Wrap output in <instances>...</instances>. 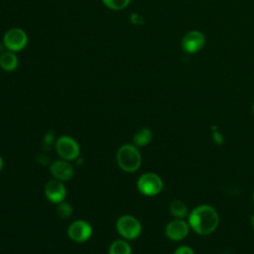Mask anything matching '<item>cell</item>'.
Here are the masks:
<instances>
[{
    "label": "cell",
    "instance_id": "1",
    "mask_svg": "<svg viewBox=\"0 0 254 254\" xmlns=\"http://www.w3.org/2000/svg\"><path fill=\"white\" fill-rule=\"evenodd\" d=\"M219 217L216 210L206 204L196 206L189 215V225L197 234L207 235L218 226Z\"/></svg>",
    "mask_w": 254,
    "mask_h": 254
},
{
    "label": "cell",
    "instance_id": "2",
    "mask_svg": "<svg viewBox=\"0 0 254 254\" xmlns=\"http://www.w3.org/2000/svg\"><path fill=\"white\" fill-rule=\"evenodd\" d=\"M119 167L125 172H135L141 165V155L138 149L130 144L123 145L117 152Z\"/></svg>",
    "mask_w": 254,
    "mask_h": 254
},
{
    "label": "cell",
    "instance_id": "3",
    "mask_svg": "<svg viewBox=\"0 0 254 254\" xmlns=\"http://www.w3.org/2000/svg\"><path fill=\"white\" fill-rule=\"evenodd\" d=\"M3 44L8 51L20 52L28 44L27 34L20 28L9 29L3 37Z\"/></svg>",
    "mask_w": 254,
    "mask_h": 254
},
{
    "label": "cell",
    "instance_id": "4",
    "mask_svg": "<svg viewBox=\"0 0 254 254\" xmlns=\"http://www.w3.org/2000/svg\"><path fill=\"white\" fill-rule=\"evenodd\" d=\"M119 234L126 239H135L141 234V223L131 215H123L118 218L116 223Z\"/></svg>",
    "mask_w": 254,
    "mask_h": 254
},
{
    "label": "cell",
    "instance_id": "5",
    "mask_svg": "<svg viewBox=\"0 0 254 254\" xmlns=\"http://www.w3.org/2000/svg\"><path fill=\"white\" fill-rule=\"evenodd\" d=\"M138 190L145 195H156L163 189L161 178L153 173H147L140 177L137 183Z\"/></svg>",
    "mask_w": 254,
    "mask_h": 254
},
{
    "label": "cell",
    "instance_id": "6",
    "mask_svg": "<svg viewBox=\"0 0 254 254\" xmlns=\"http://www.w3.org/2000/svg\"><path fill=\"white\" fill-rule=\"evenodd\" d=\"M59 155L67 161L75 160L79 155V146L77 142L69 136H62L56 143Z\"/></svg>",
    "mask_w": 254,
    "mask_h": 254
},
{
    "label": "cell",
    "instance_id": "7",
    "mask_svg": "<svg viewBox=\"0 0 254 254\" xmlns=\"http://www.w3.org/2000/svg\"><path fill=\"white\" fill-rule=\"evenodd\" d=\"M182 49L187 54H195L199 52L205 45L204 35L197 31H189L182 39Z\"/></svg>",
    "mask_w": 254,
    "mask_h": 254
},
{
    "label": "cell",
    "instance_id": "8",
    "mask_svg": "<svg viewBox=\"0 0 254 254\" xmlns=\"http://www.w3.org/2000/svg\"><path fill=\"white\" fill-rule=\"evenodd\" d=\"M92 228L90 224L83 220L73 221L67 230L68 236L75 242H84L91 236Z\"/></svg>",
    "mask_w": 254,
    "mask_h": 254
},
{
    "label": "cell",
    "instance_id": "9",
    "mask_svg": "<svg viewBox=\"0 0 254 254\" xmlns=\"http://www.w3.org/2000/svg\"><path fill=\"white\" fill-rule=\"evenodd\" d=\"M190 230V225L182 218L174 219L171 222H169L166 226V235L171 240H182L184 239Z\"/></svg>",
    "mask_w": 254,
    "mask_h": 254
},
{
    "label": "cell",
    "instance_id": "10",
    "mask_svg": "<svg viewBox=\"0 0 254 254\" xmlns=\"http://www.w3.org/2000/svg\"><path fill=\"white\" fill-rule=\"evenodd\" d=\"M45 193L50 201L55 203H60L64 201L66 194V190L62 181L56 179V180H51L47 183L45 187Z\"/></svg>",
    "mask_w": 254,
    "mask_h": 254
},
{
    "label": "cell",
    "instance_id": "11",
    "mask_svg": "<svg viewBox=\"0 0 254 254\" xmlns=\"http://www.w3.org/2000/svg\"><path fill=\"white\" fill-rule=\"evenodd\" d=\"M51 173L57 180L64 182V181H69L73 177L74 170L72 166L66 161L59 160V161H55L52 164Z\"/></svg>",
    "mask_w": 254,
    "mask_h": 254
},
{
    "label": "cell",
    "instance_id": "12",
    "mask_svg": "<svg viewBox=\"0 0 254 254\" xmlns=\"http://www.w3.org/2000/svg\"><path fill=\"white\" fill-rule=\"evenodd\" d=\"M18 64H19V61L14 52L7 51V52H3L0 55V66L3 70L13 71L14 69L17 68Z\"/></svg>",
    "mask_w": 254,
    "mask_h": 254
},
{
    "label": "cell",
    "instance_id": "13",
    "mask_svg": "<svg viewBox=\"0 0 254 254\" xmlns=\"http://www.w3.org/2000/svg\"><path fill=\"white\" fill-rule=\"evenodd\" d=\"M170 211L177 218H184L188 214L187 204L179 199H175L170 203Z\"/></svg>",
    "mask_w": 254,
    "mask_h": 254
},
{
    "label": "cell",
    "instance_id": "14",
    "mask_svg": "<svg viewBox=\"0 0 254 254\" xmlns=\"http://www.w3.org/2000/svg\"><path fill=\"white\" fill-rule=\"evenodd\" d=\"M152 136V131L149 128H142L135 134L134 143L138 147H143L151 141Z\"/></svg>",
    "mask_w": 254,
    "mask_h": 254
},
{
    "label": "cell",
    "instance_id": "15",
    "mask_svg": "<svg viewBox=\"0 0 254 254\" xmlns=\"http://www.w3.org/2000/svg\"><path fill=\"white\" fill-rule=\"evenodd\" d=\"M109 254H131V246L124 240H116L110 245Z\"/></svg>",
    "mask_w": 254,
    "mask_h": 254
},
{
    "label": "cell",
    "instance_id": "16",
    "mask_svg": "<svg viewBox=\"0 0 254 254\" xmlns=\"http://www.w3.org/2000/svg\"><path fill=\"white\" fill-rule=\"evenodd\" d=\"M104 5L111 10H122L125 9L131 2V0H102Z\"/></svg>",
    "mask_w": 254,
    "mask_h": 254
},
{
    "label": "cell",
    "instance_id": "17",
    "mask_svg": "<svg viewBox=\"0 0 254 254\" xmlns=\"http://www.w3.org/2000/svg\"><path fill=\"white\" fill-rule=\"evenodd\" d=\"M57 212H58L59 216H61L62 218H67V217H69V216L71 215V213H72L71 205H70L68 202L62 201V202L58 203Z\"/></svg>",
    "mask_w": 254,
    "mask_h": 254
},
{
    "label": "cell",
    "instance_id": "18",
    "mask_svg": "<svg viewBox=\"0 0 254 254\" xmlns=\"http://www.w3.org/2000/svg\"><path fill=\"white\" fill-rule=\"evenodd\" d=\"M54 138H55V134H54L53 131H49V132L46 134V136H45V138H44V148H45L46 150H50L49 147L53 144Z\"/></svg>",
    "mask_w": 254,
    "mask_h": 254
},
{
    "label": "cell",
    "instance_id": "19",
    "mask_svg": "<svg viewBox=\"0 0 254 254\" xmlns=\"http://www.w3.org/2000/svg\"><path fill=\"white\" fill-rule=\"evenodd\" d=\"M130 20L134 25H143L144 24V18L138 13H133L130 16Z\"/></svg>",
    "mask_w": 254,
    "mask_h": 254
},
{
    "label": "cell",
    "instance_id": "20",
    "mask_svg": "<svg viewBox=\"0 0 254 254\" xmlns=\"http://www.w3.org/2000/svg\"><path fill=\"white\" fill-rule=\"evenodd\" d=\"M174 254H194L192 249L190 248L189 246H181L179 247Z\"/></svg>",
    "mask_w": 254,
    "mask_h": 254
},
{
    "label": "cell",
    "instance_id": "21",
    "mask_svg": "<svg viewBox=\"0 0 254 254\" xmlns=\"http://www.w3.org/2000/svg\"><path fill=\"white\" fill-rule=\"evenodd\" d=\"M212 138H213V141L217 144H221L223 142V136L217 132V131H213L212 133Z\"/></svg>",
    "mask_w": 254,
    "mask_h": 254
},
{
    "label": "cell",
    "instance_id": "22",
    "mask_svg": "<svg viewBox=\"0 0 254 254\" xmlns=\"http://www.w3.org/2000/svg\"><path fill=\"white\" fill-rule=\"evenodd\" d=\"M3 166H4V161H3L2 157L0 156V171L3 169Z\"/></svg>",
    "mask_w": 254,
    "mask_h": 254
},
{
    "label": "cell",
    "instance_id": "23",
    "mask_svg": "<svg viewBox=\"0 0 254 254\" xmlns=\"http://www.w3.org/2000/svg\"><path fill=\"white\" fill-rule=\"evenodd\" d=\"M251 226L254 229V214L252 215V218H251Z\"/></svg>",
    "mask_w": 254,
    "mask_h": 254
},
{
    "label": "cell",
    "instance_id": "24",
    "mask_svg": "<svg viewBox=\"0 0 254 254\" xmlns=\"http://www.w3.org/2000/svg\"><path fill=\"white\" fill-rule=\"evenodd\" d=\"M3 46H4V44L2 45V44L0 43V55L3 53Z\"/></svg>",
    "mask_w": 254,
    "mask_h": 254
},
{
    "label": "cell",
    "instance_id": "25",
    "mask_svg": "<svg viewBox=\"0 0 254 254\" xmlns=\"http://www.w3.org/2000/svg\"><path fill=\"white\" fill-rule=\"evenodd\" d=\"M253 112H254V104H253Z\"/></svg>",
    "mask_w": 254,
    "mask_h": 254
},
{
    "label": "cell",
    "instance_id": "26",
    "mask_svg": "<svg viewBox=\"0 0 254 254\" xmlns=\"http://www.w3.org/2000/svg\"><path fill=\"white\" fill-rule=\"evenodd\" d=\"M253 199H254V192H253Z\"/></svg>",
    "mask_w": 254,
    "mask_h": 254
}]
</instances>
